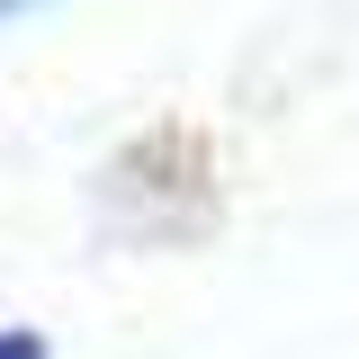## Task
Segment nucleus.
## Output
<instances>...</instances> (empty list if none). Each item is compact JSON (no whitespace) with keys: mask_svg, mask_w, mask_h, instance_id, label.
Returning a JSON list of instances; mask_svg holds the SVG:
<instances>
[{"mask_svg":"<svg viewBox=\"0 0 359 359\" xmlns=\"http://www.w3.org/2000/svg\"><path fill=\"white\" fill-rule=\"evenodd\" d=\"M0 359H54V351H45V332H27V323H0Z\"/></svg>","mask_w":359,"mask_h":359,"instance_id":"1","label":"nucleus"},{"mask_svg":"<svg viewBox=\"0 0 359 359\" xmlns=\"http://www.w3.org/2000/svg\"><path fill=\"white\" fill-rule=\"evenodd\" d=\"M36 9H54V0H0V27L9 18H36Z\"/></svg>","mask_w":359,"mask_h":359,"instance_id":"2","label":"nucleus"}]
</instances>
